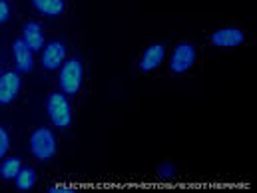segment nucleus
I'll use <instances>...</instances> for the list:
<instances>
[{"label": "nucleus", "instance_id": "obj_1", "mask_svg": "<svg viewBox=\"0 0 257 193\" xmlns=\"http://www.w3.org/2000/svg\"><path fill=\"white\" fill-rule=\"evenodd\" d=\"M30 149L34 153L36 159H50L54 153H56V139H54V133L48 128H38L32 137H30Z\"/></svg>", "mask_w": 257, "mask_h": 193}, {"label": "nucleus", "instance_id": "obj_2", "mask_svg": "<svg viewBox=\"0 0 257 193\" xmlns=\"http://www.w3.org/2000/svg\"><path fill=\"white\" fill-rule=\"evenodd\" d=\"M48 114L56 128H68L72 122V110H70L68 98L62 94H52L48 98Z\"/></svg>", "mask_w": 257, "mask_h": 193}, {"label": "nucleus", "instance_id": "obj_3", "mask_svg": "<svg viewBox=\"0 0 257 193\" xmlns=\"http://www.w3.org/2000/svg\"><path fill=\"white\" fill-rule=\"evenodd\" d=\"M82 76H84V70H82L80 60H68L66 62L64 68L60 70V86H62L66 96H74L80 90Z\"/></svg>", "mask_w": 257, "mask_h": 193}, {"label": "nucleus", "instance_id": "obj_4", "mask_svg": "<svg viewBox=\"0 0 257 193\" xmlns=\"http://www.w3.org/2000/svg\"><path fill=\"white\" fill-rule=\"evenodd\" d=\"M20 92V78L16 72L0 74V104H10Z\"/></svg>", "mask_w": 257, "mask_h": 193}, {"label": "nucleus", "instance_id": "obj_5", "mask_svg": "<svg viewBox=\"0 0 257 193\" xmlns=\"http://www.w3.org/2000/svg\"><path fill=\"white\" fill-rule=\"evenodd\" d=\"M195 62V48L192 44H180L172 56V70L174 72H186Z\"/></svg>", "mask_w": 257, "mask_h": 193}, {"label": "nucleus", "instance_id": "obj_6", "mask_svg": "<svg viewBox=\"0 0 257 193\" xmlns=\"http://www.w3.org/2000/svg\"><path fill=\"white\" fill-rule=\"evenodd\" d=\"M66 58V48L62 42H50L48 46H44L42 52V66L46 70H56L60 68Z\"/></svg>", "mask_w": 257, "mask_h": 193}, {"label": "nucleus", "instance_id": "obj_7", "mask_svg": "<svg viewBox=\"0 0 257 193\" xmlns=\"http://www.w3.org/2000/svg\"><path fill=\"white\" fill-rule=\"evenodd\" d=\"M211 42L219 48H233V46H239L243 42V32L237 28H223V30L213 32Z\"/></svg>", "mask_w": 257, "mask_h": 193}, {"label": "nucleus", "instance_id": "obj_8", "mask_svg": "<svg viewBox=\"0 0 257 193\" xmlns=\"http://www.w3.org/2000/svg\"><path fill=\"white\" fill-rule=\"evenodd\" d=\"M22 40L26 42V46L36 52V50H42L44 48V32H42V26L38 22H28L22 30Z\"/></svg>", "mask_w": 257, "mask_h": 193}, {"label": "nucleus", "instance_id": "obj_9", "mask_svg": "<svg viewBox=\"0 0 257 193\" xmlns=\"http://www.w3.org/2000/svg\"><path fill=\"white\" fill-rule=\"evenodd\" d=\"M14 48V58H16V68L22 72V74H28L32 72V66H34V60H32V50L26 46L24 40H16L12 44Z\"/></svg>", "mask_w": 257, "mask_h": 193}, {"label": "nucleus", "instance_id": "obj_10", "mask_svg": "<svg viewBox=\"0 0 257 193\" xmlns=\"http://www.w3.org/2000/svg\"><path fill=\"white\" fill-rule=\"evenodd\" d=\"M164 58H166V48H164L162 44L150 46V48L144 52V58H142V62H140V68H142L144 72H150V70H154V68H158V66L162 64Z\"/></svg>", "mask_w": 257, "mask_h": 193}, {"label": "nucleus", "instance_id": "obj_11", "mask_svg": "<svg viewBox=\"0 0 257 193\" xmlns=\"http://www.w3.org/2000/svg\"><path fill=\"white\" fill-rule=\"evenodd\" d=\"M32 4L44 16H60L64 12V0H32Z\"/></svg>", "mask_w": 257, "mask_h": 193}, {"label": "nucleus", "instance_id": "obj_12", "mask_svg": "<svg viewBox=\"0 0 257 193\" xmlns=\"http://www.w3.org/2000/svg\"><path fill=\"white\" fill-rule=\"evenodd\" d=\"M14 179H16V187H18L20 191H28V189H32L34 183H36V173H34L32 167H20V171L16 173Z\"/></svg>", "mask_w": 257, "mask_h": 193}, {"label": "nucleus", "instance_id": "obj_13", "mask_svg": "<svg viewBox=\"0 0 257 193\" xmlns=\"http://www.w3.org/2000/svg\"><path fill=\"white\" fill-rule=\"evenodd\" d=\"M20 167H22L20 157H8V159H4V161L0 163V175H2L4 179H14L16 173L20 171Z\"/></svg>", "mask_w": 257, "mask_h": 193}, {"label": "nucleus", "instance_id": "obj_14", "mask_svg": "<svg viewBox=\"0 0 257 193\" xmlns=\"http://www.w3.org/2000/svg\"><path fill=\"white\" fill-rule=\"evenodd\" d=\"M158 175H160L162 179H172V177L176 175V167H174L172 163H162V165L158 167Z\"/></svg>", "mask_w": 257, "mask_h": 193}, {"label": "nucleus", "instance_id": "obj_15", "mask_svg": "<svg viewBox=\"0 0 257 193\" xmlns=\"http://www.w3.org/2000/svg\"><path fill=\"white\" fill-rule=\"evenodd\" d=\"M8 145H10V139H8V133L6 129L0 128V159L4 157V153L8 151Z\"/></svg>", "mask_w": 257, "mask_h": 193}, {"label": "nucleus", "instance_id": "obj_16", "mask_svg": "<svg viewBox=\"0 0 257 193\" xmlns=\"http://www.w3.org/2000/svg\"><path fill=\"white\" fill-rule=\"evenodd\" d=\"M74 191H78V189H76L74 185H64V183L48 187V193H74Z\"/></svg>", "mask_w": 257, "mask_h": 193}, {"label": "nucleus", "instance_id": "obj_17", "mask_svg": "<svg viewBox=\"0 0 257 193\" xmlns=\"http://www.w3.org/2000/svg\"><path fill=\"white\" fill-rule=\"evenodd\" d=\"M8 16H10V6H8V2L0 0V24H2V22H6V20H8Z\"/></svg>", "mask_w": 257, "mask_h": 193}]
</instances>
